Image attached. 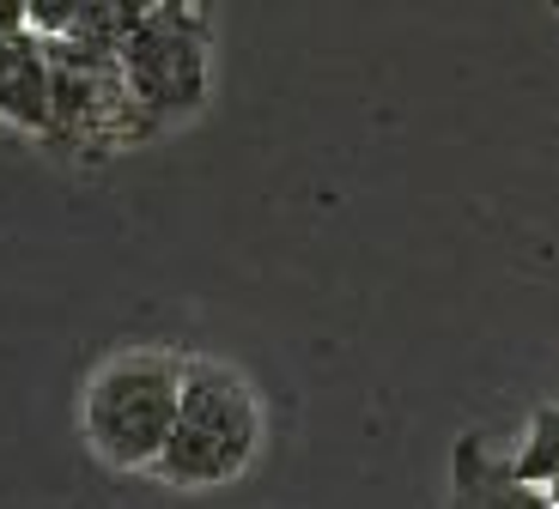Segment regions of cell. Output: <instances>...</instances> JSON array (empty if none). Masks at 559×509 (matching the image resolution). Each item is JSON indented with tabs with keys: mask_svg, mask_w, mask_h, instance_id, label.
<instances>
[{
	"mask_svg": "<svg viewBox=\"0 0 559 509\" xmlns=\"http://www.w3.org/2000/svg\"><path fill=\"white\" fill-rule=\"evenodd\" d=\"M255 449H262V400H255V388L219 359H189L177 431H170L153 473L170 492H219V485L250 473Z\"/></svg>",
	"mask_w": 559,
	"mask_h": 509,
	"instance_id": "6da1fadb",
	"label": "cell"
},
{
	"mask_svg": "<svg viewBox=\"0 0 559 509\" xmlns=\"http://www.w3.org/2000/svg\"><path fill=\"white\" fill-rule=\"evenodd\" d=\"M182 376L189 359L177 352H116L110 364L92 371L80 400V431L104 468L116 473H153L177 431Z\"/></svg>",
	"mask_w": 559,
	"mask_h": 509,
	"instance_id": "7a4b0ae2",
	"label": "cell"
},
{
	"mask_svg": "<svg viewBox=\"0 0 559 509\" xmlns=\"http://www.w3.org/2000/svg\"><path fill=\"white\" fill-rule=\"evenodd\" d=\"M207 19L213 0H158L122 43V73L146 122L189 116L207 97Z\"/></svg>",
	"mask_w": 559,
	"mask_h": 509,
	"instance_id": "3957f363",
	"label": "cell"
},
{
	"mask_svg": "<svg viewBox=\"0 0 559 509\" xmlns=\"http://www.w3.org/2000/svg\"><path fill=\"white\" fill-rule=\"evenodd\" d=\"M0 122L19 134H56V68L37 31L0 37Z\"/></svg>",
	"mask_w": 559,
	"mask_h": 509,
	"instance_id": "277c9868",
	"label": "cell"
},
{
	"mask_svg": "<svg viewBox=\"0 0 559 509\" xmlns=\"http://www.w3.org/2000/svg\"><path fill=\"white\" fill-rule=\"evenodd\" d=\"M450 509H554V492L523 480L518 461H499L468 431V437H456V455H450Z\"/></svg>",
	"mask_w": 559,
	"mask_h": 509,
	"instance_id": "5b68a950",
	"label": "cell"
},
{
	"mask_svg": "<svg viewBox=\"0 0 559 509\" xmlns=\"http://www.w3.org/2000/svg\"><path fill=\"white\" fill-rule=\"evenodd\" d=\"M511 461H518V473H523V480H535V485H554L559 480V400L535 407L530 437H523V449L511 455Z\"/></svg>",
	"mask_w": 559,
	"mask_h": 509,
	"instance_id": "8992f818",
	"label": "cell"
},
{
	"mask_svg": "<svg viewBox=\"0 0 559 509\" xmlns=\"http://www.w3.org/2000/svg\"><path fill=\"white\" fill-rule=\"evenodd\" d=\"M85 19V0H25V25L37 31L43 43L49 37H73Z\"/></svg>",
	"mask_w": 559,
	"mask_h": 509,
	"instance_id": "52a82bcc",
	"label": "cell"
},
{
	"mask_svg": "<svg viewBox=\"0 0 559 509\" xmlns=\"http://www.w3.org/2000/svg\"><path fill=\"white\" fill-rule=\"evenodd\" d=\"M13 31H31L25 25V0H0V37H13Z\"/></svg>",
	"mask_w": 559,
	"mask_h": 509,
	"instance_id": "ba28073f",
	"label": "cell"
},
{
	"mask_svg": "<svg viewBox=\"0 0 559 509\" xmlns=\"http://www.w3.org/2000/svg\"><path fill=\"white\" fill-rule=\"evenodd\" d=\"M554 509H559V504H554Z\"/></svg>",
	"mask_w": 559,
	"mask_h": 509,
	"instance_id": "9c48e42d",
	"label": "cell"
}]
</instances>
